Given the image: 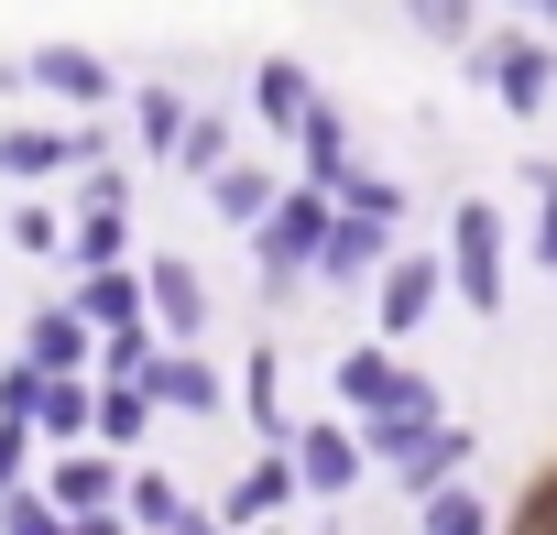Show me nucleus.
<instances>
[{"label":"nucleus","instance_id":"412c9836","mask_svg":"<svg viewBox=\"0 0 557 535\" xmlns=\"http://www.w3.org/2000/svg\"><path fill=\"white\" fill-rule=\"evenodd\" d=\"M416 513H426V535H492V502H481L470 481H437Z\"/></svg>","mask_w":557,"mask_h":535},{"label":"nucleus","instance_id":"f3484780","mask_svg":"<svg viewBox=\"0 0 557 535\" xmlns=\"http://www.w3.org/2000/svg\"><path fill=\"white\" fill-rule=\"evenodd\" d=\"M45 492H55L66 513H110V502H121V470L77 448V459H55V470H45Z\"/></svg>","mask_w":557,"mask_h":535},{"label":"nucleus","instance_id":"9b49d317","mask_svg":"<svg viewBox=\"0 0 557 535\" xmlns=\"http://www.w3.org/2000/svg\"><path fill=\"white\" fill-rule=\"evenodd\" d=\"M23 361H34V372H88V361H99V328H88L77 307H34V328H23Z\"/></svg>","mask_w":557,"mask_h":535},{"label":"nucleus","instance_id":"cd10ccee","mask_svg":"<svg viewBox=\"0 0 557 535\" xmlns=\"http://www.w3.org/2000/svg\"><path fill=\"white\" fill-rule=\"evenodd\" d=\"M121 240H132L121 208H88V219H77V262H88V274H99V262H121Z\"/></svg>","mask_w":557,"mask_h":535},{"label":"nucleus","instance_id":"c756f323","mask_svg":"<svg viewBox=\"0 0 557 535\" xmlns=\"http://www.w3.org/2000/svg\"><path fill=\"white\" fill-rule=\"evenodd\" d=\"M12 251H34V262H45V251H66V229H55V208H12Z\"/></svg>","mask_w":557,"mask_h":535},{"label":"nucleus","instance_id":"2eb2a0df","mask_svg":"<svg viewBox=\"0 0 557 535\" xmlns=\"http://www.w3.org/2000/svg\"><path fill=\"white\" fill-rule=\"evenodd\" d=\"M251 99H262V121H273V132H285V142H296V132H307V110H318V77H307L296 55H273Z\"/></svg>","mask_w":557,"mask_h":535},{"label":"nucleus","instance_id":"423d86ee","mask_svg":"<svg viewBox=\"0 0 557 535\" xmlns=\"http://www.w3.org/2000/svg\"><path fill=\"white\" fill-rule=\"evenodd\" d=\"M437 296H448V262H426V251H394V262H383V285H372V307H383V339H416V328L437 318Z\"/></svg>","mask_w":557,"mask_h":535},{"label":"nucleus","instance_id":"ddd939ff","mask_svg":"<svg viewBox=\"0 0 557 535\" xmlns=\"http://www.w3.org/2000/svg\"><path fill=\"white\" fill-rule=\"evenodd\" d=\"M77 318H88V328H143V318H153V285L121 274V262H99V274L77 285Z\"/></svg>","mask_w":557,"mask_h":535},{"label":"nucleus","instance_id":"7c9ffc66","mask_svg":"<svg viewBox=\"0 0 557 535\" xmlns=\"http://www.w3.org/2000/svg\"><path fill=\"white\" fill-rule=\"evenodd\" d=\"M34 405H45V372L12 361V372H0V415H23V426H34Z\"/></svg>","mask_w":557,"mask_h":535},{"label":"nucleus","instance_id":"a878e982","mask_svg":"<svg viewBox=\"0 0 557 535\" xmlns=\"http://www.w3.org/2000/svg\"><path fill=\"white\" fill-rule=\"evenodd\" d=\"M143 426H153V394H143V383H110V394H99V437H110V448H132Z\"/></svg>","mask_w":557,"mask_h":535},{"label":"nucleus","instance_id":"5701e85b","mask_svg":"<svg viewBox=\"0 0 557 535\" xmlns=\"http://www.w3.org/2000/svg\"><path fill=\"white\" fill-rule=\"evenodd\" d=\"M394 372H405L394 350H350V361H339V405H350V415H372V405L394 394Z\"/></svg>","mask_w":557,"mask_h":535},{"label":"nucleus","instance_id":"f257e3e1","mask_svg":"<svg viewBox=\"0 0 557 535\" xmlns=\"http://www.w3.org/2000/svg\"><path fill=\"white\" fill-rule=\"evenodd\" d=\"M470 77H481L513 121H535V110L557 99V34H481V45H470Z\"/></svg>","mask_w":557,"mask_h":535},{"label":"nucleus","instance_id":"393cba45","mask_svg":"<svg viewBox=\"0 0 557 535\" xmlns=\"http://www.w3.org/2000/svg\"><path fill=\"white\" fill-rule=\"evenodd\" d=\"M175 164H186L197 186H208L219 164H240V153H230V121H208V110H197V121H186V142H175Z\"/></svg>","mask_w":557,"mask_h":535},{"label":"nucleus","instance_id":"2f4dec72","mask_svg":"<svg viewBox=\"0 0 557 535\" xmlns=\"http://www.w3.org/2000/svg\"><path fill=\"white\" fill-rule=\"evenodd\" d=\"M23 448H34V426H23V415H0V492L23 481Z\"/></svg>","mask_w":557,"mask_h":535},{"label":"nucleus","instance_id":"72a5a7b5","mask_svg":"<svg viewBox=\"0 0 557 535\" xmlns=\"http://www.w3.org/2000/svg\"><path fill=\"white\" fill-rule=\"evenodd\" d=\"M513 12H535V34H557V0H513Z\"/></svg>","mask_w":557,"mask_h":535},{"label":"nucleus","instance_id":"aec40b11","mask_svg":"<svg viewBox=\"0 0 557 535\" xmlns=\"http://www.w3.org/2000/svg\"><path fill=\"white\" fill-rule=\"evenodd\" d=\"M405 23H416L426 45H448V55H470V45H481V0H405Z\"/></svg>","mask_w":557,"mask_h":535},{"label":"nucleus","instance_id":"c85d7f7f","mask_svg":"<svg viewBox=\"0 0 557 535\" xmlns=\"http://www.w3.org/2000/svg\"><path fill=\"white\" fill-rule=\"evenodd\" d=\"M339 208H372V219H405V186H394V175H350V186H339Z\"/></svg>","mask_w":557,"mask_h":535},{"label":"nucleus","instance_id":"b1692460","mask_svg":"<svg viewBox=\"0 0 557 535\" xmlns=\"http://www.w3.org/2000/svg\"><path fill=\"white\" fill-rule=\"evenodd\" d=\"M121 502H132V524H153V535H164V524H186V492H175L164 470H132V481H121Z\"/></svg>","mask_w":557,"mask_h":535},{"label":"nucleus","instance_id":"20e7f679","mask_svg":"<svg viewBox=\"0 0 557 535\" xmlns=\"http://www.w3.org/2000/svg\"><path fill=\"white\" fill-rule=\"evenodd\" d=\"M383 262H394V219H372V208H339L329 219V240H318V285H383Z\"/></svg>","mask_w":557,"mask_h":535},{"label":"nucleus","instance_id":"f03ea898","mask_svg":"<svg viewBox=\"0 0 557 535\" xmlns=\"http://www.w3.org/2000/svg\"><path fill=\"white\" fill-rule=\"evenodd\" d=\"M329 197L307 186V197H273V219L251 229V251H262V296H296V274H318V240H329Z\"/></svg>","mask_w":557,"mask_h":535},{"label":"nucleus","instance_id":"6ab92c4d","mask_svg":"<svg viewBox=\"0 0 557 535\" xmlns=\"http://www.w3.org/2000/svg\"><path fill=\"white\" fill-rule=\"evenodd\" d=\"M285 492H307V481H296V459H262V470H240V481H230V513H219V524H262Z\"/></svg>","mask_w":557,"mask_h":535},{"label":"nucleus","instance_id":"4468645a","mask_svg":"<svg viewBox=\"0 0 557 535\" xmlns=\"http://www.w3.org/2000/svg\"><path fill=\"white\" fill-rule=\"evenodd\" d=\"M273 197H285V186H273L262 164H219V175H208V208H219L230 229H262V219H273Z\"/></svg>","mask_w":557,"mask_h":535},{"label":"nucleus","instance_id":"9d476101","mask_svg":"<svg viewBox=\"0 0 557 535\" xmlns=\"http://www.w3.org/2000/svg\"><path fill=\"white\" fill-rule=\"evenodd\" d=\"M143 285H153V318H164V339H208V285H197V262L153 251V262H143Z\"/></svg>","mask_w":557,"mask_h":535},{"label":"nucleus","instance_id":"39448f33","mask_svg":"<svg viewBox=\"0 0 557 535\" xmlns=\"http://www.w3.org/2000/svg\"><path fill=\"white\" fill-rule=\"evenodd\" d=\"M437 426H448L437 383H426V372H394V394L361 415V448H372V459H405V448H416V437H437Z\"/></svg>","mask_w":557,"mask_h":535},{"label":"nucleus","instance_id":"1a4fd4ad","mask_svg":"<svg viewBox=\"0 0 557 535\" xmlns=\"http://www.w3.org/2000/svg\"><path fill=\"white\" fill-rule=\"evenodd\" d=\"M361 459H372V448H361L350 426H296V481H307L318 502H339V492L361 481Z\"/></svg>","mask_w":557,"mask_h":535},{"label":"nucleus","instance_id":"f8f14e48","mask_svg":"<svg viewBox=\"0 0 557 535\" xmlns=\"http://www.w3.org/2000/svg\"><path fill=\"white\" fill-rule=\"evenodd\" d=\"M143 394L175 405V415H219V372H208L197 350H153V361H143Z\"/></svg>","mask_w":557,"mask_h":535},{"label":"nucleus","instance_id":"7ed1b4c3","mask_svg":"<svg viewBox=\"0 0 557 535\" xmlns=\"http://www.w3.org/2000/svg\"><path fill=\"white\" fill-rule=\"evenodd\" d=\"M448 285L492 318L503 307V219H492V197H459L448 208Z\"/></svg>","mask_w":557,"mask_h":535},{"label":"nucleus","instance_id":"6e6552de","mask_svg":"<svg viewBox=\"0 0 557 535\" xmlns=\"http://www.w3.org/2000/svg\"><path fill=\"white\" fill-rule=\"evenodd\" d=\"M88 153H99V132H0V175H12V186H55Z\"/></svg>","mask_w":557,"mask_h":535},{"label":"nucleus","instance_id":"bb28decb","mask_svg":"<svg viewBox=\"0 0 557 535\" xmlns=\"http://www.w3.org/2000/svg\"><path fill=\"white\" fill-rule=\"evenodd\" d=\"M132 121H143V142H153V153H175V142H186V121H197V110H186V99H175V88H143V110H132Z\"/></svg>","mask_w":557,"mask_h":535},{"label":"nucleus","instance_id":"0eeeda50","mask_svg":"<svg viewBox=\"0 0 557 535\" xmlns=\"http://www.w3.org/2000/svg\"><path fill=\"white\" fill-rule=\"evenodd\" d=\"M23 88H45V99H66V110H99V99H110V66H99L88 45H34V55H23Z\"/></svg>","mask_w":557,"mask_h":535},{"label":"nucleus","instance_id":"4be33fe9","mask_svg":"<svg viewBox=\"0 0 557 535\" xmlns=\"http://www.w3.org/2000/svg\"><path fill=\"white\" fill-rule=\"evenodd\" d=\"M0 535H77V513H66L55 492H23V481H12V492H0Z\"/></svg>","mask_w":557,"mask_h":535},{"label":"nucleus","instance_id":"dca6fc26","mask_svg":"<svg viewBox=\"0 0 557 535\" xmlns=\"http://www.w3.org/2000/svg\"><path fill=\"white\" fill-rule=\"evenodd\" d=\"M459 459H470V426H437V437H416V448L394 459V481H405V492L426 502L437 481H459Z\"/></svg>","mask_w":557,"mask_h":535},{"label":"nucleus","instance_id":"a211bd4d","mask_svg":"<svg viewBox=\"0 0 557 535\" xmlns=\"http://www.w3.org/2000/svg\"><path fill=\"white\" fill-rule=\"evenodd\" d=\"M34 426L66 448V437H88V426H99V394H88L77 372H45V405H34Z\"/></svg>","mask_w":557,"mask_h":535},{"label":"nucleus","instance_id":"473e14b6","mask_svg":"<svg viewBox=\"0 0 557 535\" xmlns=\"http://www.w3.org/2000/svg\"><path fill=\"white\" fill-rule=\"evenodd\" d=\"M535 186H546V175H535ZM535 262L557 274V186H546V208H535Z\"/></svg>","mask_w":557,"mask_h":535}]
</instances>
